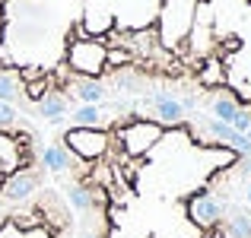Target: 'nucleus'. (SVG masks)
Segmentation results:
<instances>
[{
  "label": "nucleus",
  "instance_id": "obj_1",
  "mask_svg": "<svg viewBox=\"0 0 251 238\" xmlns=\"http://www.w3.org/2000/svg\"><path fill=\"white\" fill-rule=\"evenodd\" d=\"M64 149H70L80 159H102L108 149V134L96 127H74L64 134Z\"/></svg>",
  "mask_w": 251,
  "mask_h": 238
},
{
  "label": "nucleus",
  "instance_id": "obj_2",
  "mask_svg": "<svg viewBox=\"0 0 251 238\" xmlns=\"http://www.w3.org/2000/svg\"><path fill=\"white\" fill-rule=\"evenodd\" d=\"M105 54H108V48L105 45H99L96 38H80V42L70 45V67L76 70V73H102V67L108 61H105Z\"/></svg>",
  "mask_w": 251,
  "mask_h": 238
},
{
  "label": "nucleus",
  "instance_id": "obj_3",
  "mask_svg": "<svg viewBox=\"0 0 251 238\" xmlns=\"http://www.w3.org/2000/svg\"><path fill=\"white\" fill-rule=\"evenodd\" d=\"M118 137H121L124 149H127L130 156H143L162 137V127H159V124H150V121H134L130 127H124Z\"/></svg>",
  "mask_w": 251,
  "mask_h": 238
},
{
  "label": "nucleus",
  "instance_id": "obj_4",
  "mask_svg": "<svg viewBox=\"0 0 251 238\" xmlns=\"http://www.w3.org/2000/svg\"><path fill=\"white\" fill-rule=\"evenodd\" d=\"M188 216L197 222V226L210 229V226H216V222L223 219V203L216 200V197H210L207 190H201V194H194L188 200Z\"/></svg>",
  "mask_w": 251,
  "mask_h": 238
},
{
  "label": "nucleus",
  "instance_id": "obj_5",
  "mask_svg": "<svg viewBox=\"0 0 251 238\" xmlns=\"http://www.w3.org/2000/svg\"><path fill=\"white\" fill-rule=\"evenodd\" d=\"M35 188H38L35 171H13V175L3 181V197L6 200H25Z\"/></svg>",
  "mask_w": 251,
  "mask_h": 238
},
{
  "label": "nucleus",
  "instance_id": "obj_6",
  "mask_svg": "<svg viewBox=\"0 0 251 238\" xmlns=\"http://www.w3.org/2000/svg\"><path fill=\"white\" fill-rule=\"evenodd\" d=\"M150 105L156 108V115H159V121H166V124H178V121L184 118V105L178 102V98L166 95V92H159V95H153V98H150Z\"/></svg>",
  "mask_w": 251,
  "mask_h": 238
},
{
  "label": "nucleus",
  "instance_id": "obj_7",
  "mask_svg": "<svg viewBox=\"0 0 251 238\" xmlns=\"http://www.w3.org/2000/svg\"><path fill=\"white\" fill-rule=\"evenodd\" d=\"M64 111H67V98H64L61 92H45V95L38 98V115H42L45 121H61Z\"/></svg>",
  "mask_w": 251,
  "mask_h": 238
},
{
  "label": "nucleus",
  "instance_id": "obj_8",
  "mask_svg": "<svg viewBox=\"0 0 251 238\" xmlns=\"http://www.w3.org/2000/svg\"><path fill=\"white\" fill-rule=\"evenodd\" d=\"M42 165L48 171H67L70 168V153L64 146H45V153H42Z\"/></svg>",
  "mask_w": 251,
  "mask_h": 238
},
{
  "label": "nucleus",
  "instance_id": "obj_9",
  "mask_svg": "<svg viewBox=\"0 0 251 238\" xmlns=\"http://www.w3.org/2000/svg\"><path fill=\"white\" fill-rule=\"evenodd\" d=\"M235 115H239V102H235L232 95H226V92H220V95L213 98V118L223 124H232Z\"/></svg>",
  "mask_w": 251,
  "mask_h": 238
},
{
  "label": "nucleus",
  "instance_id": "obj_10",
  "mask_svg": "<svg viewBox=\"0 0 251 238\" xmlns=\"http://www.w3.org/2000/svg\"><path fill=\"white\" fill-rule=\"evenodd\" d=\"M99 118H102L99 105H80L76 111H70V121H74L76 127H96Z\"/></svg>",
  "mask_w": 251,
  "mask_h": 238
},
{
  "label": "nucleus",
  "instance_id": "obj_11",
  "mask_svg": "<svg viewBox=\"0 0 251 238\" xmlns=\"http://www.w3.org/2000/svg\"><path fill=\"white\" fill-rule=\"evenodd\" d=\"M76 95L83 98V105H99L105 95V89L96 83V79H83V83H76Z\"/></svg>",
  "mask_w": 251,
  "mask_h": 238
},
{
  "label": "nucleus",
  "instance_id": "obj_12",
  "mask_svg": "<svg viewBox=\"0 0 251 238\" xmlns=\"http://www.w3.org/2000/svg\"><path fill=\"white\" fill-rule=\"evenodd\" d=\"M226 235L229 238H251V216L248 213H235L226 222Z\"/></svg>",
  "mask_w": 251,
  "mask_h": 238
},
{
  "label": "nucleus",
  "instance_id": "obj_13",
  "mask_svg": "<svg viewBox=\"0 0 251 238\" xmlns=\"http://www.w3.org/2000/svg\"><path fill=\"white\" fill-rule=\"evenodd\" d=\"M67 200L74 203L76 210H89L92 207V197H89V190H86L83 184H70L67 188Z\"/></svg>",
  "mask_w": 251,
  "mask_h": 238
},
{
  "label": "nucleus",
  "instance_id": "obj_14",
  "mask_svg": "<svg viewBox=\"0 0 251 238\" xmlns=\"http://www.w3.org/2000/svg\"><path fill=\"white\" fill-rule=\"evenodd\" d=\"M19 95V86L13 83V76H0V102H13Z\"/></svg>",
  "mask_w": 251,
  "mask_h": 238
},
{
  "label": "nucleus",
  "instance_id": "obj_15",
  "mask_svg": "<svg viewBox=\"0 0 251 238\" xmlns=\"http://www.w3.org/2000/svg\"><path fill=\"white\" fill-rule=\"evenodd\" d=\"M13 124H16V111L10 108V102H0V130L13 127Z\"/></svg>",
  "mask_w": 251,
  "mask_h": 238
},
{
  "label": "nucleus",
  "instance_id": "obj_16",
  "mask_svg": "<svg viewBox=\"0 0 251 238\" xmlns=\"http://www.w3.org/2000/svg\"><path fill=\"white\" fill-rule=\"evenodd\" d=\"M203 79H207V83H216V79H220V70H216V64L207 70V73H203Z\"/></svg>",
  "mask_w": 251,
  "mask_h": 238
},
{
  "label": "nucleus",
  "instance_id": "obj_17",
  "mask_svg": "<svg viewBox=\"0 0 251 238\" xmlns=\"http://www.w3.org/2000/svg\"><path fill=\"white\" fill-rule=\"evenodd\" d=\"M245 171H248V175H251V159H248V162H245Z\"/></svg>",
  "mask_w": 251,
  "mask_h": 238
},
{
  "label": "nucleus",
  "instance_id": "obj_18",
  "mask_svg": "<svg viewBox=\"0 0 251 238\" xmlns=\"http://www.w3.org/2000/svg\"><path fill=\"white\" fill-rule=\"evenodd\" d=\"M245 137H248V140H251V124H248V127H245Z\"/></svg>",
  "mask_w": 251,
  "mask_h": 238
},
{
  "label": "nucleus",
  "instance_id": "obj_19",
  "mask_svg": "<svg viewBox=\"0 0 251 238\" xmlns=\"http://www.w3.org/2000/svg\"><path fill=\"white\" fill-rule=\"evenodd\" d=\"M83 238H99V235H83Z\"/></svg>",
  "mask_w": 251,
  "mask_h": 238
},
{
  "label": "nucleus",
  "instance_id": "obj_20",
  "mask_svg": "<svg viewBox=\"0 0 251 238\" xmlns=\"http://www.w3.org/2000/svg\"><path fill=\"white\" fill-rule=\"evenodd\" d=\"M248 200H251V188H248Z\"/></svg>",
  "mask_w": 251,
  "mask_h": 238
}]
</instances>
